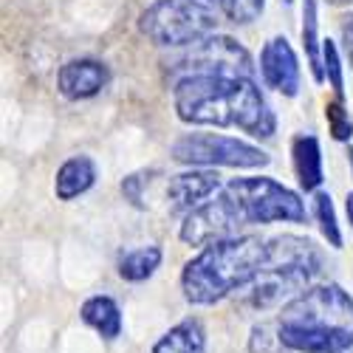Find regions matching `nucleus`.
Here are the masks:
<instances>
[{"mask_svg": "<svg viewBox=\"0 0 353 353\" xmlns=\"http://www.w3.org/2000/svg\"><path fill=\"white\" fill-rule=\"evenodd\" d=\"M97 181V164L88 156H71L68 161H63V167L57 170L54 179V192L60 201H74L77 195L88 192Z\"/></svg>", "mask_w": 353, "mask_h": 353, "instance_id": "4468645a", "label": "nucleus"}, {"mask_svg": "<svg viewBox=\"0 0 353 353\" xmlns=\"http://www.w3.org/2000/svg\"><path fill=\"white\" fill-rule=\"evenodd\" d=\"M141 184H144V172L128 175V179L122 181V192H125V198H130L136 207H144V203H141Z\"/></svg>", "mask_w": 353, "mask_h": 353, "instance_id": "b1692460", "label": "nucleus"}, {"mask_svg": "<svg viewBox=\"0 0 353 353\" xmlns=\"http://www.w3.org/2000/svg\"><path fill=\"white\" fill-rule=\"evenodd\" d=\"M314 215L319 221V229H322V234H325V241L334 249H342V232H339L336 212H334V201H331L328 192H316V198H314Z\"/></svg>", "mask_w": 353, "mask_h": 353, "instance_id": "6ab92c4d", "label": "nucleus"}, {"mask_svg": "<svg viewBox=\"0 0 353 353\" xmlns=\"http://www.w3.org/2000/svg\"><path fill=\"white\" fill-rule=\"evenodd\" d=\"M223 195L229 198L234 215L241 223H303L305 221V203L300 195L283 187L266 175H252V179H232L223 187Z\"/></svg>", "mask_w": 353, "mask_h": 353, "instance_id": "0eeeda50", "label": "nucleus"}, {"mask_svg": "<svg viewBox=\"0 0 353 353\" xmlns=\"http://www.w3.org/2000/svg\"><path fill=\"white\" fill-rule=\"evenodd\" d=\"M322 254L308 238H283L269 241V260L260 277L249 285V303L254 308H272L285 297H300L305 285L319 274Z\"/></svg>", "mask_w": 353, "mask_h": 353, "instance_id": "20e7f679", "label": "nucleus"}, {"mask_svg": "<svg viewBox=\"0 0 353 353\" xmlns=\"http://www.w3.org/2000/svg\"><path fill=\"white\" fill-rule=\"evenodd\" d=\"M328 3H334V6H342V3H350V0H328Z\"/></svg>", "mask_w": 353, "mask_h": 353, "instance_id": "cd10ccee", "label": "nucleus"}, {"mask_svg": "<svg viewBox=\"0 0 353 353\" xmlns=\"http://www.w3.org/2000/svg\"><path fill=\"white\" fill-rule=\"evenodd\" d=\"M82 319L85 325H91L102 339H116L122 334V311L110 297H91L82 305Z\"/></svg>", "mask_w": 353, "mask_h": 353, "instance_id": "dca6fc26", "label": "nucleus"}, {"mask_svg": "<svg viewBox=\"0 0 353 353\" xmlns=\"http://www.w3.org/2000/svg\"><path fill=\"white\" fill-rule=\"evenodd\" d=\"M288 350L345 353L353 347V297L336 283H319L283 305L274 319Z\"/></svg>", "mask_w": 353, "mask_h": 353, "instance_id": "f03ea898", "label": "nucleus"}, {"mask_svg": "<svg viewBox=\"0 0 353 353\" xmlns=\"http://www.w3.org/2000/svg\"><path fill=\"white\" fill-rule=\"evenodd\" d=\"M221 190V175L215 170H190L167 181L170 212H195Z\"/></svg>", "mask_w": 353, "mask_h": 353, "instance_id": "9b49d317", "label": "nucleus"}, {"mask_svg": "<svg viewBox=\"0 0 353 353\" xmlns=\"http://www.w3.org/2000/svg\"><path fill=\"white\" fill-rule=\"evenodd\" d=\"M269 260V243L257 234H238L218 243H210L195 254L184 272L181 288L184 297L195 305H212L232 291L252 285Z\"/></svg>", "mask_w": 353, "mask_h": 353, "instance_id": "7ed1b4c3", "label": "nucleus"}, {"mask_svg": "<svg viewBox=\"0 0 353 353\" xmlns=\"http://www.w3.org/2000/svg\"><path fill=\"white\" fill-rule=\"evenodd\" d=\"M203 3H210L212 9L223 12V14H226L229 20H234V23H249V20H252L249 12H246L243 0H203Z\"/></svg>", "mask_w": 353, "mask_h": 353, "instance_id": "5701e85b", "label": "nucleus"}, {"mask_svg": "<svg viewBox=\"0 0 353 353\" xmlns=\"http://www.w3.org/2000/svg\"><path fill=\"white\" fill-rule=\"evenodd\" d=\"M153 353H207V331H203L201 319L190 316L170 328L153 345Z\"/></svg>", "mask_w": 353, "mask_h": 353, "instance_id": "2eb2a0df", "label": "nucleus"}, {"mask_svg": "<svg viewBox=\"0 0 353 353\" xmlns=\"http://www.w3.org/2000/svg\"><path fill=\"white\" fill-rule=\"evenodd\" d=\"M325 122H328L331 136L336 141H350V136H353V119H350V113L345 110V99H331L325 105Z\"/></svg>", "mask_w": 353, "mask_h": 353, "instance_id": "4be33fe9", "label": "nucleus"}, {"mask_svg": "<svg viewBox=\"0 0 353 353\" xmlns=\"http://www.w3.org/2000/svg\"><path fill=\"white\" fill-rule=\"evenodd\" d=\"M218 9L203 0H153L139 14V32L159 48H190L215 34Z\"/></svg>", "mask_w": 353, "mask_h": 353, "instance_id": "39448f33", "label": "nucleus"}, {"mask_svg": "<svg viewBox=\"0 0 353 353\" xmlns=\"http://www.w3.org/2000/svg\"><path fill=\"white\" fill-rule=\"evenodd\" d=\"M347 161H350V167H353V147H347Z\"/></svg>", "mask_w": 353, "mask_h": 353, "instance_id": "c85d7f7f", "label": "nucleus"}, {"mask_svg": "<svg viewBox=\"0 0 353 353\" xmlns=\"http://www.w3.org/2000/svg\"><path fill=\"white\" fill-rule=\"evenodd\" d=\"M285 3H291V0H285Z\"/></svg>", "mask_w": 353, "mask_h": 353, "instance_id": "c756f323", "label": "nucleus"}, {"mask_svg": "<svg viewBox=\"0 0 353 353\" xmlns=\"http://www.w3.org/2000/svg\"><path fill=\"white\" fill-rule=\"evenodd\" d=\"M172 159L190 164V167H266L272 159L260 150V147L221 136V133H187L172 144Z\"/></svg>", "mask_w": 353, "mask_h": 353, "instance_id": "6e6552de", "label": "nucleus"}, {"mask_svg": "<svg viewBox=\"0 0 353 353\" xmlns=\"http://www.w3.org/2000/svg\"><path fill=\"white\" fill-rule=\"evenodd\" d=\"M345 210H347V221H350V229H353V192H347V198H345Z\"/></svg>", "mask_w": 353, "mask_h": 353, "instance_id": "bb28decb", "label": "nucleus"}, {"mask_svg": "<svg viewBox=\"0 0 353 353\" xmlns=\"http://www.w3.org/2000/svg\"><path fill=\"white\" fill-rule=\"evenodd\" d=\"M260 77L283 97L300 94V60L285 37H272L260 51Z\"/></svg>", "mask_w": 353, "mask_h": 353, "instance_id": "9d476101", "label": "nucleus"}, {"mask_svg": "<svg viewBox=\"0 0 353 353\" xmlns=\"http://www.w3.org/2000/svg\"><path fill=\"white\" fill-rule=\"evenodd\" d=\"M110 71L99 60H71L57 74V88L65 99H91L108 85Z\"/></svg>", "mask_w": 353, "mask_h": 353, "instance_id": "f8f14e48", "label": "nucleus"}, {"mask_svg": "<svg viewBox=\"0 0 353 353\" xmlns=\"http://www.w3.org/2000/svg\"><path fill=\"white\" fill-rule=\"evenodd\" d=\"M291 156H294V172L305 192L316 190L322 184V150L319 139L314 133H297L291 141Z\"/></svg>", "mask_w": 353, "mask_h": 353, "instance_id": "ddd939ff", "label": "nucleus"}, {"mask_svg": "<svg viewBox=\"0 0 353 353\" xmlns=\"http://www.w3.org/2000/svg\"><path fill=\"white\" fill-rule=\"evenodd\" d=\"M249 353H288V347L283 345L274 322H260V325L252 328Z\"/></svg>", "mask_w": 353, "mask_h": 353, "instance_id": "aec40b11", "label": "nucleus"}, {"mask_svg": "<svg viewBox=\"0 0 353 353\" xmlns=\"http://www.w3.org/2000/svg\"><path fill=\"white\" fill-rule=\"evenodd\" d=\"M175 116L184 125L241 128L249 136L272 139L277 119L254 79L198 77L172 85Z\"/></svg>", "mask_w": 353, "mask_h": 353, "instance_id": "f257e3e1", "label": "nucleus"}, {"mask_svg": "<svg viewBox=\"0 0 353 353\" xmlns=\"http://www.w3.org/2000/svg\"><path fill=\"white\" fill-rule=\"evenodd\" d=\"M164 68L179 85L184 79L198 77H234V79H254V60L243 43L226 34H212L190 48H181L175 57L164 60Z\"/></svg>", "mask_w": 353, "mask_h": 353, "instance_id": "423d86ee", "label": "nucleus"}, {"mask_svg": "<svg viewBox=\"0 0 353 353\" xmlns=\"http://www.w3.org/2000/svg\"><path fill=\"white\" fill-rule=\"evenodd\" d=\"M303 43L305 57L316 82H325V65H322V48H319V17H316V0H305L303 6Z\"/></svg>", "mask_w": 353, "mask_h": 353, "instance_id": "a211bd4d", "label": "nucleus"}, {"mask_svg": "<svg viewBox=\"0 0 353 353\" xmlns=\"http://www.w3.org/2000/svg\"><path fill=\"white\" fill-rule=\"evenodd\" d=\"M350 20H353V14H350Z\"/></svg>", "mask_w": 353, "mask_h": 353, "instance_id": "7c9ffc66", "label": "nucleus"}, {"mask_svg": "<svg viewBox=\"0 0 353 353\" xmlns=\"http://www.w3.org/2000/svg\"><path fill=\"white\" fill-rule=\"evenodd\" d=\"M161 266V249L159 246H141L119 260V277L128 283H141L147 277H153V272Z\"/></svg>", "mask_w": 353, "mask_h": 353, "instance_id": "f3484780", "label": "nucleus"}, {"mask_svg": "<svg viewBox=\"0 0 353 353\" xmlns=\"http://www.w3.org/2000/svg\"><path fill=\"white\" fill-rule=\"evenodd\" d=\"M243 3H246L249 17H254V14H260V12H263V6H266V0H243Z\"/></svg>", "mask_w": 353, "mask_h": 353, "instance_id": "a878e982", "label": "nucleus"}, {"mask_svg": "<svg viewBox=\"0 0 353 353\" xmlns=\"http://www.w3.org/2000/svg\"><path fill=\"white\" fill-rule=\"evenodd\" d=\"M241 226L243 223H241L238 215H234L229 198L221 192V195H215L212 201H207L203 207H198L195 212H190L184 218L179 238L187 246H210V243L232 238Z\"/></svg>", "mask_w": 353, "mask_h": 353, "instance_id": "1a4fd4ad", "label": "nucleus"}, {"mask_svg": "<svg viewBox=\"0 0 353 353\" xmlns=\"http://www.w3.org/2000/svg\"><path fill=\"white\" fill-rule=\"evenodd\" d=\"M347 20H350V17H347ZM342 37H345V54H347L350 68H353V20H350V23H345V32H342Z\"/></svg>", "mask_w": 353, "mask_h": 353, "instance_id": "393cba45", "label": "nucleus"}, {"mask_svg": "<svg viewBox=\"0 0 353 353\" xmlns=\"http://www.w3.org/2000/svg\"><path fill=\"white\" fill-rule=\"evenodd\" d=\"M322 65H325V79L334 88L336 99H345V79H342V60L334 40H322Z\"/></svg>", "mask_w": 353, "mask_h": 353, "instance_id": "412c9836", "label": "nucleus"}]
</instances>
